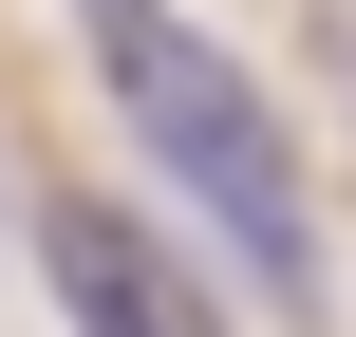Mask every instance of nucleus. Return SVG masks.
Instances as JSON below:
<instances>
[{"mask_svg": "<svg viewBox=\"0 0 356 337\" xmlns=\"http://www.w3.org/2000/svg\"><path fill=\"white\" fill-rule=\"evenodd\" d=\"M75 56H94V94H113L131 169L263 281V319H319V300H338V244H319V169H300L282 94H263L188 0H75Z\"/></svg>", "mask_w": 356, "mask_h": 337, "instance_id": "obj_1", "label": "nucleus"}, {"mask_svg": "<svg viewBox=\"0 0 356 337\" xmlns=\"http://www.w3.org/2000/svg\"><path fill=\"white\" fill-rule=\"evenodd\" d=\"M38 281H56L75 337H225V300H207L113 188H56V206H38Z\"/></svg>", "mask_w": 356, "mask_h": 337, "instance_id": "obj_2", "label": "nucleus"}, {"mask_svg": "<svg viewBox=\"0 0 356 337\" xmlns=\"http://www.w3.org/2000/svg\"><path fill=\"white\" fill-rule=\"evenodd\" d=\"M319 75H338V113H356V19H319Z\"/></svg>", "mask_w": 356, "mask_h": 337, "instance_id": "obj_3", "label": "nucleus"}]
</instances>
